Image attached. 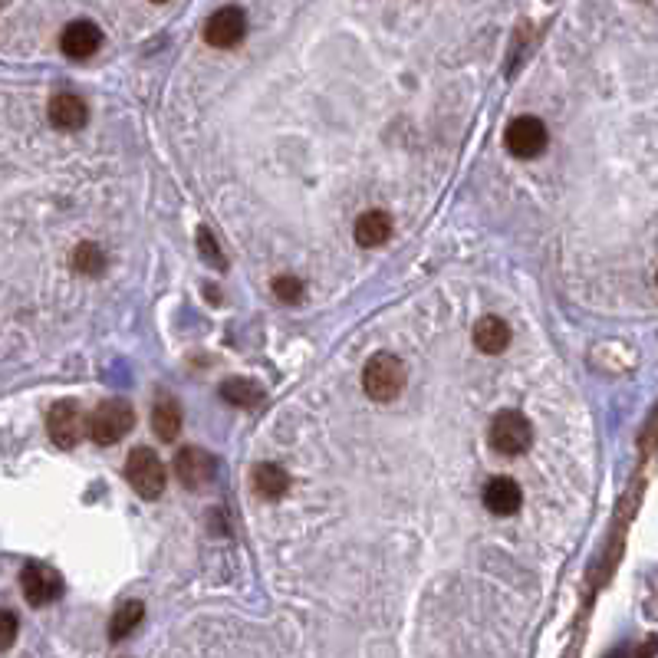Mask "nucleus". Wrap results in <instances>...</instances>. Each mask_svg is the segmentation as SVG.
Segmentation results:
<instances>
[{
    "instance_id": "1a4fd4ad",
    "label": "nucleus",
    "mask_w": 658,
    "mask_h": 658,
    "mask_svg": "<svg viewBox=\"0 0 658 658\" xmlns=\"http://www.w3.org/2000/svg\"><path fill=\"white\" fill-rule=\"evenodd\" d=\"M47 431L56 448H66V451L76 448L79 435H83V412H79V405L70 399L56 402L47 415Z\"/></svg>"
},
{
    "instance_id": "a211bd4d",
    "label": "nucleus",
    "mask_w": 658,
    "mask_h": 658,
    "mask_svg": "<svg viewBox=\"0 0 658 658\" xmlns=\"http://www.w3.org/2000/svg\"><path fill=\"white\" fill-rule=\"evenodd\" d=\"M221 395H224V402L251 408V405H257L260 399H264V389H260V385L251 382V379H228L221 385Z\"/></svg>"
},
{
    "instance_id": "9b49d317",
    "label": "nucleus",
    "mask_w": 658,
    "mask_h": 658,
    "mask_svg": "<svg viewBox=\"0 0 658 658\" xmlns=\"http://www.w3.org/2000/svg\"><path fill=\"white\" fill-rule=\"evenodd\" d=\"M47 116H50V122H53V129L76 132V129L86 126L89 112H86V102L79 99V96H73V93H56V96L50 99Z\"/></svg>"
},
{
    "instance_id": "f257e3e1",
    "label": "nucleus",
    "mask_w": 658,
    "mask_h": 658,
    "mask_svg": "<svg viewBox=\"0 0 658 658\" xmlns=\"http://www.w3.org/2000/svg\"><path fill=\"white\" fill-rule=\"evenodd\" d=\"M405 382H408V369L395 353H376L366 362V369H362V389H366L372 402L399 399Z\"/></svg>"
},
{
    "instance_id": "39448f33",
    "label": "nucleus",
    "mask_w": 658,
    "mask_h": 658,
    "mask_svg": "<svg viewBox=\"0 0 658 658\" xmlns=\"http://www.w3.org/2000/svg\"><path fill=\"white\" fill-rule=\"evenodd\" d=\"M504 145L514 158H537L550 145V132L537 116H517L504 132Z\"/></svg>"
},
{
    "instance_id": "f3484780",
    "label": "nucleus",
    "mask_w": 658,
    "mask_h": 658,
    "mask_svg": "<svg viewBox=\"0 0 658 658\" xmlns=\"http://www.w3.org/2000/svg\"><path fill=\"white\" fill-rule=\"evenodd\" d=\"M145 616V606L139 603V599H129V603H122L116 612H112V622H109V639L112 642H122L126 635L139 626Z\"/></svg>"
},
{
    "instance_id": "6ab92c4d",
    "label": "nucleus",
    "mask_w": 658,
    "mask_h": 658,
    "mask_svg": "<svg viewBox=\"0 0 658 658\" xmlns=\"http://www.w3.org/2000/svg\"><path fill=\"white\" fill-rule=\"evenodd\" d=\"M73 270L76 274H86V277H99L106 270V254L99 251V244L93 241H83L73 251Z\"/></svg>"
},
{
    "instance_id": "4be33fe9",
    "label": "nucleus",
    "mask_w": 658,
    "mask_h": 658,
    "mask_svg": "<svg viewBox=\"0 0 658 658\" xmlns=\"http://www.w3.org/2000/svg\"><path fill=\"white\" fill-rule=\"evenodd\" d=\"M0 622H4V639H0V649H10L14 645V639H17V619H14V612L10 609H4V616H0Z\"/></svg>"
},
{
    "instance_id": "f03ea898",
    "label": "nucleus",
    "mask_w": 658,
    "mask_h": 658,
    "mask_svg": "<svg viewBox=\"0 0 658 658\" xmlns=\"http://www.w3.org/2000/svg\"><path fill=\"white\" fill-rule=\"evenodd\" d=\"M126 481L132 484V491L139 494L142 501H158L165 491V481H168L162 458L145 445L132 448L129 458H126Z\"/></svg>"
},
{
    "instance_id": "2eb2a0df",
    "label": "nucleus",
    "mask_w": 658,
    "mask_h": 658,
    "mask_svg": "<svg viewBox=\"0 0 658 658\" xmlns=\"http://www.w3.org/2000/svg\"><path fill=\"white\" fill-rule=\"evenodd\" d=\"M152 431L158 441H175L181 431V405L175 402V395L158 392V399L152 405Z\"/></svg>"
},
{
    "instance_id": "4468645a",
    "label": "nucleus",
    "mask_w": 658,
    "mask_h": 658,
    "mask_svg": "<svg viewBox=\"0 0 658 658\" xmlns=\"http://www.w3.org/2000/svg\"><path fill=\"white\" fill-rule=\"evenodd\" d=\"M392 237V214L382 208H372L359 214L356 221V244L359 247H382Z\"/></svg>"
},
{
    "instance_id": "7ed1b4c3",
    "label": "nucleus",
    "mask_w": 658,
    "mask_h": 658,
    "mask_svg": "<svg viewBox=\"0 0 658 658\" xmlns=\"http://www.w3.org/2000/svg\"><path fill=\"white\" fill-rule=\"evenodd\" d=\"M135 428V408L126 399H106L89 415V438L96 445H116Z\"/></svg>"
},
{
    "instance_id": "9d476101",
    "label": "nucleus",
    "mask_w": 658,
    "mask_h": 658,
    "mask_svg": "<svg viewBox=\"0 0 658 658\" xmlns=\"http://www.w3.org/2000/svg\"><path fill=\"white\" fill-rule=\"evenodd\" d=\"M99 47H102V30L93 20H73V24L63 27L60 50L70 56V60H89Z\"/></svg>"
},
{
    "instance_id": "412c9836",
    "label": "nucleus",
    "mask_w": 658,
    "mask_h": 658,
    "mask_svg": "<svg viewBox=\"0 0 658 658\" xmlns=\"http://www.w3.org/2000/svg\"><path fill=\"white\" fill-rule=\"evenodd\" d=\"M198 244H201V254H204V257H214V264L224 267V257H221V251H218V244H214V234H211V231H201V234H198Z\"/></svg>"
},
{
    "instance_id": "dca6fc26",
    "label": "nucleus",
    "mask_w": 658,
    "mask_h": 658,
    "mask_svg": "<svg viewBox=\"0 0 658 658\" xmlns=\"http://www.w3.org/2000/svg\"><path fill=\"white\" fill-rule=\"evenodd\" d=\"M251 487L264 501H280V497L290 491V474L283 471L280 464H257L251 474Z\"/></svg>"
},
{
    "instance_id": "0eeeda50",
    "label": "nucleus",
    "mask_w": 658,
    "mask_h": 658,
    "mask_svg": "<svg viewBox=\"0 0 658 658\" xmlns=\"http://www.w3.org/2000/svg\"><path fill=\"white\" fill-rule=\"evenodd\" d=\"M172 468H175V474H178L181 487H188V491H201V487H208V484L214 481L218 461H214L204 448L185 445V448H178Z\"/></svg>"
},
{
    "instance_id": "f8f14e48",
    "label": "nucleus",
    "mask_w": 658,
    "mask_h": 658,
    "mask_svg": "<svg viewBox=\"0 0 658 658\" xmlns=\"http://www.w3.org/2000/svg\"><path fill=\"white\" fill-rule=\"evenodd\" d=\"M520 504H524V491L514 478H494L484 487V507L491 510L494 517H510L517 514Z\"/></svg>"
},
{
    "instance_id": "aec40b11",
    "label": "nucleus",
    "mask_w": 658,
    "mask_h": 658,
    "mask_svg": "<svg viewBox=\"0 0 658 658\" xmlns=\"http://www.w3.org/2000/svg\"><path fill=\"white\" fill-rule=\"evenodd\" d=\"M270 290H274V297L280 303H300L303 300V280L300 277H290V274H280L270 283Z\"/></svg>"
},
{
    "instance_id": "5701e85b",
    "label": "nucleus",
    "mask_w": 658,
    "mask_h": 658,
    "mask_svg": "<svg viewBox=\"0 0 658 658\" xmlns=\"http://www.w3.org/2000/svg\"><path fill=\"white\" fill-rule=\"evenodd\" d=\"M655 280H658V277H655Z\"/></svg>"
},
{
    "instance_id": "ddd939ff",
    "label": "nucleus",
    "mask_w": 658,
    "mask_h": 658,
    "mask_svg": "<svg viewBox=\"0 0 658 658\" xmlns=\"http://www.w3.org/2000/svg\"><path fill=\"white\" fill-rule=\"evenodd\" d=\"M471 339L484 356H501L510 346V326L501 320V316H481V320L474 323Z\"/></svg>"
},
{
    "instance_id": "423d86ee",
    "label": "nucleus",
    "mask_w": 658,
    "mask_h": 658,
    "mask_svg": "<svg viewBox=\"0 0 658 658\" xmlns=\"http://www.w3.org/2000/svg\"><path fill=\"white\" fill-rule=\"evenodd\" d=\"M247 33V14L241 7H221L204 20V43L214 50L237 47Z\"/></svg>"
},
{
    "instance_id": "6e6552de",
    "label": "nucleus",
    "mask_w": 658,
    "mask_h": 658,
    "mask_svg": "<svg viewBox=\"0 0 658 658\" xmlns=\"http://www.w3.org/2000/svg\"><path fill=\"white\" fill-rule=\"evenodd\" d=\"M20 589H24L30 606H50L53 599L63 596V580L47 563H27L20 573Z\"/></svg>"
},
{
    "instance_id": "20e7f679",
    "label": "nucleus",
    "mask_w": 658,
    "mask_h": 658,
    "mask_svg": "<svg viewBox=\"0 0 658 658\" xmlns=\"http://www.w3.org/2000/svg\"><path fill=\"white\" fill-rule=\"evenodd\" d=\"M487 441H491V448L497 455L504 458H517L524 455L533 441V428L527 422V415L514 412V408H507V412H497L494 422H491V431H487Z\"/></svg>"
}]
</instances>
